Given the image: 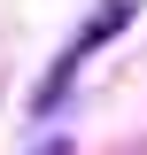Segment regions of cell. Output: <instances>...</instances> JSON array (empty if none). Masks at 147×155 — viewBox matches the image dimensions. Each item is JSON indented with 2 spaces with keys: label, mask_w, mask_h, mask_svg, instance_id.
<instances>
[{
  "label": "cell",
  "mask_w": 147,
  "mask_h": 155,
  "mask_svg": "<svg viewBox=\"0 0 147 155\" xmlns=\"http://www.w3.org/2000/svg\"><path fill=\"white\" fill-rule=\"evenodd\" d=\"M132 16H139V0H101V8H93V16H85V31L70 39V54L54 62V78H47V93H39V109H54V101H62V85H70V70H77V62H85V54H101V47H109V39L124 31Z\"/></svg>",
  "instance_id": "cell-1"
},
{
  "label": "cell",
  "mask_w": 147,
  "mask_h": 155,
  "mask_svg": "<svg viewBox=\"0 0 147 155\" xmlns=\"http://www.w3.org/2000/svg\"><path fill=\"white\" fill-rule=\"evenodd\" d=\"M39 155H70V147H62V140H54V147H39Z\"/></svg>",
  "instance_id": "cell-2"
}]
</instances>
